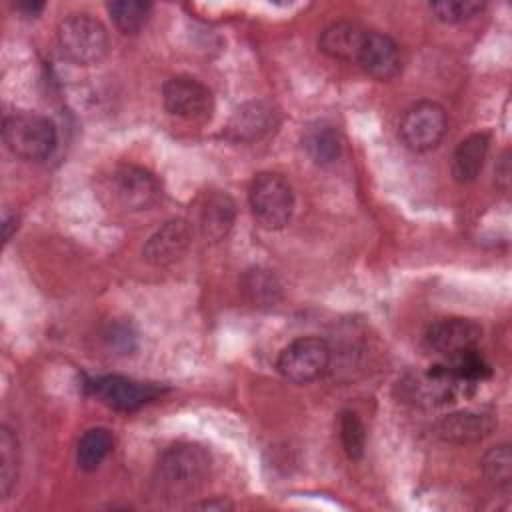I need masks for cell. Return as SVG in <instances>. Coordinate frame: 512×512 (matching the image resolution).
I'll return each mask as SVG.
<instances>
[{"instance_id":"1","label":"cell","mask_w":512,"mask_h":512,"mask_svg":"<svg viewBox=\"0 0 512 512\" xmlns=\"http://www.w3.org/2000/svg\"><path fill=\"white\" fill-rule=\"evenodd\" d=\"M208 474V450L194 442H178L160 454L152 472V490L160 500L178 502L196 494Z\"/></svg>"},{"instance_id":"2","label":"cell","mask_w":512,"mask_h":512,"mask_svg":"<svg viewBox=\"0 0 512 512\" xmlns=\"http://www.w3.org/2000/svg\"><path fill=\"white\" fill-rule=\"evenodd\" d=\"M56 42L60 54L78 64L92 66L108 54V32L100 20L90 14H70L58 24Z\"/></svg>"},{"instance_id":"3","label":"cell","mask_w":512,"mask_h":512,"mask_svg":"<svg viewBox=\"0 0 512 512\" xmlns=\"http://www.w3.org/2000/svg\"><path fill=\"white\" fill-rule=\"evenodd\" d=\"M162 188L158 178L134 164H118L110 170L102 184L106 202L122 212H138L160 200Z\"/></svg>"},{"instance_id":"4","label":"cell","mask_w":512,"mask_h":512,"mask_svg":"<svg viewBox=\"0 0 512 512\" xmlns=\"http://www.w3.org/2000/svg\"><path fill=\"white\" fill-rule=\"evenodd\" d=\"M254 220L266 230H280L294 212V190L278 172H258L248 188Z\"/></svg>"},{"instance_id":"5","label":"cell","mask_w":512,"mask_h":512,"mask_svg":"<svg viewBox=\"0 0 512 512\" xmlns=\"http://www.w3.org/2000/svg\"><path fill=\"white\" fill-rule=\"evenodd\" d=\"M2 138L6 148L22 160H44L56 148V128L52 120L26 110L4 118Z\"/></svg>"},{"instance_id":"6","label":"cell","mask_w":512,"mask_h":512,"mask_svg":"<svg viewBox=\"0 0 512 512\" xmlns=\"http://www.w3.org/2000/svg\"><path fill=\"white\" fill-rule=\"evenodd\" d=\"M330 360L332 350L326 340L316 336H302L282 348L276 360V368L286 380L294 384H308L328 370Z\"/></svg>"},{"instance_id":"7","label":"cell","mask_w":512,"mask_h":512,"mask_svg":"<svg viewBox=\"0 0 512 512\" xmlns=\"http://www.w3.org/2000/svg\"><path fill=\"white\" fill-rule=\"evenodd\" d=\"M448 130L446 110L432 100L412 104L398 126V134L406 148L414 152H428L436 148Z\"/></svg>"},{"instance_id":"8","label":"cell","mask_w":512,"mask_h":512,"mask_svg":"<svg viewBox=\"0 0 512 512\" xmlns=\"http://www.w3.org/2000/svg\"><path fill=\"white\" fill-rule=\"evenodd\" d=\"M164 108L188 122H206L214 112L212 90L192 76H172L162 86Z\"/></svg>"},{"instance_id":"9","label":"cell","mask_w":512,"mask_h":512,"mask_svg":"<svg viewBox=\"0 0 512 512\" xmlns=\"http://www.w3.org/2000/svg\"><path fill=\"white\" fill-rule=\"evenodd\" d=\"M480 338L482 328L478 322L462 316H450L440 318L426 328L424 346L442 358H452L476 348Z\"/></svg>"},{"instance_id":"10","label":"cell","mask_w":512,"mask_h":512,"mask_svg":"<svg viewBox=\"0 0 512 512\" xmlns=\"http://www.w3.org/2000/svg\"><path fill=\"white\" fill-rule=\"evenodd\" d=\"M86 386L100 402L122 412L138 410L162 394L160 386L126 376H98L88 380Z\"/></svg>"},{"instance_id":"11","label":"cell","mask_w":512,"mask_h":512,"mask_svg":"<svg viewBox=\"0 0 512 512\" xmlns=\"http://www.w3.org/2000/svg\"><path fill=\"white\" fill-rule=\"evenodd\" d=\"M278 122H280L278 110L272 102L260 100V98L248 100L232 112V116L224 128V136L232 142L250 144V142L262 140L270 132H274Z\"/></svg>"},{"instance_id":"12","label":"cell","mask_w":512,"mask_h":512,"mask_svg":"<svg viewBox=\"0 0 512 512\" xmlns=\"http://www.w3.org/2000/svg\"><path fill=\"white\" fill-rule=\"evenodd\" d=\"M192 244V228L182 218L164 222L144 244L142 256L152 266H170L182 260Z\"/></svg>"},{"instance_id":"13","label":"cell","mask_w":512,"mask_h":512,"mask_svg":"<svg viewBox=\"0 0 512 512\" xmlns=\"http://www.w3.org/2000/svg\"><path fill=\"white\" fill-rule=\"evenodd\" d=\"M356 62L368 76L380 82L396 78L402 70V54L398 44L388 34L376 30L366 32Z\"/></svg>"},{"instance_id":"14","label":"cell","mask_w":512,"mask_h":512,"mask_svg":"<svg viewBox=\"0 0 512 512\" xmlns=\"http://www.w3.org/2000/svg\"><path fill=\"white\" fill-rule=\"evenodd\" d=\"M496 426V420L488 412L460 410L442 416L434 424V434L448 444H472L486 438Z\"/></svg>"},{"instance_id":"15","label":"cell","mask_w":512,"mask_h":512,"mask_svg":"<svg viewBox=\"0 0 512 512\" xmlns=\"http://www.w3.org/2000/svg\"><path fill=\"white\" fill-rule=\"evenodd\" d=\"M236 222V204L226 192H210L206 194L200 206V232L206 242H222Z\"/></svg>"},{"instance_id":"16","label":"cell","mask_w":512,"mask_h":512,"mask_svg":"<svg viewBox=\"0 0 512 512\" xmlns=\"http://www.w3.org/2000/svg\"><path fill=\"white\" fill-rule=\"evenodd\" d=\"M368 30H364L360 24L350 20H338L328 24L318 38V48L336 60L344 62H356L360 46L364 42Z\"/></svg>"},{"instance_id":"17","label":"cell","mask_w":512,"mask_h":512,"mask_svg":"<svg viewBox=\"0 0 512 512\" xmlns=\"http://www.w3.org/2000/svg\"><path fill=\"white\" fill-rule=\"evenodd\" d=\"M240 292L244 300L258 310L274 308L282 300V284L278 276L262 266H252L240 276Z\"/></svg>"},{"instance_id":"18","label":"cell","mask_w":512,"mask_h":512,"mask_svg":"<svg viewBox=\"0 0 512 512\" xmlns=\"http://www.w3.org/2000/svg\"><path fill=\"white\" fill-rule=\"evenodd\" d=\"M490 148V136L486 132H474L466 136L452 154V176L460 184H468L478 178L484 168Z\"/></svg>"},{"instance_id":"19","label":"cell","mask_w":512,"mask_h":512,"mask_svg":"<svg viewBox=\"0 0 512 512\" xmlns=\"http://www.w3.org/2000/svg\"><path fill=\"white\" fill-rule=\"evenodd\" d=\"M302 146L318 166H330L340 158L342 138L338 128L324 120H318L304 130Z\"/></svg>"},{"instance_id":"20","label":"cell","mask_w":512,"mask_h":512,"mask_svg":"<svg viewBox=\"0 0 512 512\" xmlns=\"http://www.w3.org/2000/svg\"><path fill=\"white\" fill-rule=\"evenodd\" d=\"M114 448V436L108 428H88L76 446V464L84 472L96 470Z\"/></svg>"},{"instance_id":"21","label":"cell","mask_w":512,"mask_h":512,"mask_svg":"<svg viewBox=\"0 0 512 512\" xmlns=\"http://www.w3.org/2000/svg\"><path fill=\"white\" fill-rule=\"evenodd\" d=\"M20 468V444L16 432L2 424L0 426V494L8 498L16 486Z\"/></svg>"},{"instance_id":"22","label":"cell","mask_w":512,"mask_h":512,"mask_svg":"<svg viewBox=\"0 0 512 512\" xmlns=\"http://www.w3.org/2000/svg\"><path fill=\"white\" fill-rule=\"evenodd\" d=\"M152 12L150 2L142 0H114L108 4V14L122 34H138Z\"/></svg>"},{"instance_id":"23","label":"cell","mask_w":512,"mask_h":512,"mask_svg":"<svg viewBox=\"0 0 512 512\" xmlns=\"http://www.w3.org/2000/svg\"><path fill=\"white\" fill-rule=\"evenodd\" d=\"M480 468L482 474L486 478L488 484H492L494 488H502L506 490L512 482V456H510V446L498 444L494 448H490L482 460H480Z\"/></svg>"},{"instance_id":"24","label":"cell","mask_w":512,"mask_h":512,"mask_svg":"<svg viewBox=\"0 0 512 512\" xmlns=\"http://www.w3.org/2000/svg\"><path fill=\"white\" fill-rule=\"evenodd\" d=\"M340 444L350 460H360L366 450V426L352 410H344L338 416Z\"/></svg>"},{"instance_id":"25","label":"cell","mask_w":512,"mask_h":512,"mask_svg":"<svg viewBox=\"0 0 512 512\" xmlns=\"http://www.w3.org/2000/svg\"><path fill=\"white\" fill-rule=\"evenodd\" d=\"M482 8L484 4L476 0H442V2L430 4L432 14L446 24H458V22L470 20L472 16L482 12Z\"/></svg>"},{"instance_id":"26","label":"cell","mask_w":512,"mask_h":512,"mask_svg":"<svg viewBox=\"0 0 512 512\" xmlns=\"http://www.w3.org/2000/svg\"><path fill=\"white\" fill-rule=\"evenodd\" d=\"M106 342L110 348H114L122 354H128L136 346V334L132 332V328L128 324H114L106 332Z\"/></svg>"},{"instance_id":"27","label":"cell","mask_w":512,"mask_h":512,"mask_svg":"<svg viewBox=\"0 0 512 512\" xmlns=\"http://www.w3.org/2000/svg\"><path fill=\"white\" fill-rule=\"evenodd\" d=\"M510 172H512L510 170V154L504 152L494 168V182L502 192H508V188H510Z\"/></svg>"},{"instance_id":"28","label":"cell","mask_w":512,"mask_h":512,"mask_svg":"<svg viewBox=\"0 0 512 512\" xmlns=\"http://www.w3.org/2000/svg\"><path fill=\"white\" fill-rule=\"evenodd\" d=\"M192 508H202V510H218V512H222V510H228V508H232V504H230V502H226V500H222V498H212V500H204V502L192 504Z\"/></svg>"},{"instance_id":"29","label":"cell","mask_w":512,"mask_h":512,"mask_svg":"<svg viewBox=\"0 0 512 512\" xmlns=\"http://www.w3.org/2000/svg\"><path fill=\"white\" fill-rule=\"evenodd\" d=\"M18 228V216L16 214H4V224H2V230H4V242H8L14 234V230Z\"/></svg>"},{"instance_id":"30","label":"cell","mask_w":512,"mask_h":512,"mask_svg":"<svg viewBox=\"0 0 512 512\" xmlns=\"http://www.w3.org/2000/svg\"><path fill=\"white\" fill-rule=\"evenodd\" d=\"M44 8L42 2H26V4H18V10L30 14V16H36L40 10Z\"/></svg>"}]
</instances>
